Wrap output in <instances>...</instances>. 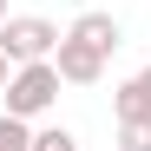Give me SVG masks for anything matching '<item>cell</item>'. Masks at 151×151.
Instances as JSON below:
<instances>
[{"mask_svg": "<svg viewBox=\"0 0 151 151\" xmlns=\"http://www.w3.org/2000/svg\"><path fill=\"white\" fill-rule=\"evenodd\" d=\"M59 86L66 79H59L53 59H27V66H13V79H7L0 99H7V112H20V118H46L59 105Z\"/></svg>", "mask_w": 151, "mask_h": 151, "instance_id": "6da1fadb", "label": "cell"}, {"mask_svg": "<svg viewBox=\"0 0 151 151\" xmlns=\"http://www.w3.org/2000/svg\"><path fill=\"white\" fill-rule=\"evenodd\" d=\"M59 40H66V33L53 27V20H40V13H7V20H0V46H7L13 66H27V59H53Z\"/></svg>", "mask_w": 151, "mask_h": 151, "instance_id": "7a4b0ae2", "label": "cell"}, {"mask_svg": "<svg viewBox=\"0 0 151 151\" xmlns=\"http://www.w3.org/2000/svg\"><path fill=\"white\" fill-rule=\"evenodd\" d=\"M105 59L112 53H99V46H86V40H59V53H53V66H59V79L66 86H99V79H105Z\"/></svg>", "mask_w": 151, "mask_h": 151, "instance_id": "3957f363", "label": "cell"}, {"mask_svg": "<svg viewBox=\"0 0 151 151\" xmlns=\"http://www.w3.org/2000/svg\"><path fill=\"white\" fill-rule=\"evenodd\" d=\"M66 33H72V40H86V46H99V53H118V46H125V33H118V20H112L105 7H92V13H79V20H72Z\"/></svg>", "mask_w": 151, "mask_h": 151, "instance_id": "277c9868", "label": "cell"}, {"mask_svg": "<svg viewBox=\"0 0 151 151\" xmlns=\"http://www.w3.org/2000/svg\"><path fill=\"white\" fill-rule=\"evenodd\" d=\"M112 118H151V86L145 79H125L112 92Z\"/></svg>", "mask_w": 151, "mask_h": 151, "instance_id": "5b68a950", "label": "cell"}, {"mask_svg": "<svg viewBox=\"0 0 151 151\" xmlns=\"http://www.w3.org/2000/svg\"><path fill=\"white\" fill-rule=\"evenodd\" d=\"M0 151H33V118L0 112Z\"/></svg>", "mask_w": 151, "mask_h": 151, "instance_id": "8992f818", "label": "cell"}, {"mask_svg": "<svg viewBox=\"0 0 151 151\" xmlns=\"http://www.w3.org/2000/svg\"><path fill=\"white\" fill-rule=\"evenodd\" d=\"M33 151H79V132H66V125H40V132H33Z\"/></svg>", "mask_w": 151, "mask_h": 151, "instance_id": "52a82bcc", "label": "cell"}, {"mask_svg": "<svg viewBox=\"0 0 151 151\" xmlns=\"http://www.w3.org/2000/svg\"><path fill=\"white\" fill-rule=\"evenodd\" d=\"M118 151H151V118H118Z\"/></svg>", "mask_w": 151, "mask_h": 151, "instance_id": "ba28073f", "label": "cell"}, {"mask_svg": "<svg viewBox=\"0 0 151 151\" xmlns=\"http://www.w3.org/2000/svg\"><path fill=\"white\" fill-rule=\"evenodd\" d=\"M7 79H13V59H7V46H0V92H7Z\"/></svg>", "mask_w": 151, "mask_h": 151, "instance_id": "9c48e42d", "label": "cell"}, {"mask_svg": "<svg viewBox=\"0 0 151 151\" xmlns=\"http://www.w3.org/2000/svg\"><path fill=\"white\" fill-rule=\"evenodd\" d=\"M138 79H145V86H151V66H145V72H138Z\"/></svg>", "mask_w": 151, "mask_h": 151, "instance_id": "30bf717a", "label": "cell"}, {"mask_svg": "<svg viewBox=\"0 0 151 151\" xmlns=\"http://www.w3.org/2000/svg\"><path fill=\"white\" fill-rule=\"evenodd\" d=\"M0 20H7V0H0Z\"/></svg>", "mask_w": 151, "mask_h": 151, "instance_id": "8fae6325", "label": "cell"}]
</instances>
